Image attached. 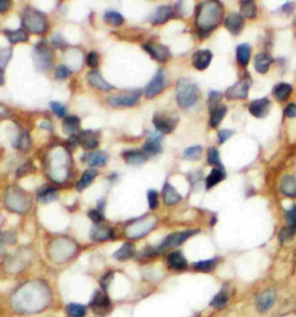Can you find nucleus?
Here are the masks:
<instances>
[{
	"instance_id": "1",
	"label": "nucleus",
	"mask_w": 296,
	"mask_h": 317,
	"mask_svg": "<svg viewBox=\"0 0 296 317\" xmlns=\"http://www.w3.org/2000/svg\"><path fill=\"white\" fill-rule=\"evenodd\" d=\"M224 19V6L219 2L199 4L195 15V25L200 34H208L215 29Z\"/></svg>"
},
{
	"instance_id": "2",
	"label": "nucleus",
	"mask_w": 296,
	"mask_h": 317,
	"mask_svg": "<svg viewBox=\"0 0 296 317\" xmlns=\"http://www.w3.org/2000/svg\"><path fill=\"white\" fill-rule=\"evenodd\" d=\"M200 96L199 87L195 82L188 79V78H181L176 85V99L178 106L183 109H189L197 103Z\"/></svg>"
},
{
	"instance_id": "3",
	"label": "nucleus",
	"mask_w": 296,
	"mask_h": 317,
	"mask_svg": "<svg viewBox=\"0 0 296 317\" xmlns=\"http://www.w3.org/2000/svg\"><path fill=\"white\" fill-rule=\"evenodd\" d=\"M4 203L8 207V210L15 212V213L23 214L27 213L29 208L32 207L33 201L29 193L22 189L17 188V186H11L5 192Z\"/></svg>"
},
{
	"instance_id": "4",
	"label": "nucleus",
	"mask_w": 296,
	"mask_h": 317,
	"mask_svg": "<svg viewBox=\"0 0 296 317\" xmlns=\"http://www.w3.org/2000/svg\"><path fill=\"white\" fill-rule=\"evenodd\" d=\"M278 301V289L273 286H267L258 290L254 297V308L257 314L266 315L273 310Z\"/></svg>"
},
{
	"instance_id": "5",
	"label": "nucleus",
	"mask_w": 296,
	"mask_h": 317,
	"mask_svg": "<svg viewBox=\"0 0 296 317\" xmlns=\"http://www.w3.org/2000/svg\"><path fill=\"white\" fill-rule=\"evenodd\" d=\"M156 226V219L152 215L140 216V218L132 220L125 227V234L129 238L137 240L147 235L151 231H153Z\"/></svg>"
},
{
	"instance_id": "6",
	"label": "nucleus",
	"mask_w": 296,
	"mask_h": 317,
	"mask_svg": "<svg viewBox=\"0 0 296 317\" xmlns=\"http://www.w3.org/2000/svg\"><path fill=\"white\" fill-rule=\"evenodd\" d=\"M22 25L23 27L30 33L42 34L44 33L47 27V21L45 15L40 11L32 7H27L22 13Z\"/></svg>"
},
{
	"instance_id": "7",
	"label": "nucleus",
	"mask_w": 296,
	"mask_h": 317,
	"mask_svg": "<svg viewBox=\"0 0 296 317\" xmlns=\"http://www.w3.org/2000/svg\"><path fill=\"white\" fill-rule=\"evenodd\" d=\"M232 297H233L232 283H230V281H225V283L221 285L220 289L212 297L210 302H208V307H210L212 310L217 312L224 311L229 307L230 301H232Z\"/></svg>"
},
{
	"instance_id": "8",
	"label": "nucleus",
	"mask_w": 296,
	"mask_h": 317,
	"mask_svg": "<svg viewBox=\"0 0 296 317\" xmlns=\"http://www.w3.org/2000/svg\"><path fill=\"white\" fill-rule=\"evenodd\" d=\"M34 65L38 71H47L52 65V51L45 42H40L33 50Z\"/></svg>"
},
{
	"instance_id": "9",
	"label": "nucleus",
	"mask_w": 296,
	"mask_h": 317,
	"mask_svg": "<svg viewBox=\"0 0 296 317\" xmlns=\"http://www.w3.org/2000/svg\"><path fill=\"white\" fill-rule=\"evenodd\" d=\"M198 233H199V229H188V231L169 234V235L165 237L158 247L160 254H162L164 253V251H167L169 249L177 248V247H180L185 241H188L190 237H192L193 235H195V234H198Z\"/></svg>"
},
{
	"instance_id": "10",
	"label": "nucleus",
	"mask_w": 296,
	"mask_h": 317,
	"mask_svg": "<svg viewBox=\"0 0 296 317\" xmlns=\"http://www.w3.org/2000/svg\"><path fill=\"white\" fill-rule=\"evenodd\" d=\"M251 77L245 75L241 80H238L236 84L229 87L226 92V97L228 100H244L248 97L249 90L251 88Z\"/></svg>"
},
{
	"instance_id": "11",
	"label": "nucleus",
	"mask_w": 296,
	"mask_h": 317,
	"mask_svg": "<svg viewBox=\"0 0 296 317\" xmlns=\"http://www.w3.org/2000/svg\"><path fill=\"white\" fill-rule=\"evenodd\" d=\"M178 123V118L175 116L168 114H155L153 117V124L158 132L161 134L171 133L176 129Z\"/></svg>"
},
{
	"instance_id": "12",
	"label": "nucleus",
	"mask_w": 296,
	"mask_h": 317,
	"mask_svg": "<svg viewBox=\"0 0 296 317\" xmlns=\"http://www.w3.org/2000/svg\"><path fill=\"white\" fill-rule=\"evenodd\" d=\"M90 308L95 314L106 315L111 308V301L106 290H96L90 301Z\"/></svg>"
},
{
	"instance_id": "13",
	"label": "nucleus",
	"mask_w": 296,
	"mask_h": 317,
	"mask_svg": "<svg viewBox=\"0 0 296 317\" xmlns=\"http://www.w3.org/2000/svg\"><path fill=\"white\" fill-rule=\"evenodd\" d=\"M161 140H162V134L161 133H150L145 144L142 146V153L147 158H152L161 153L162 146H161Z\"/></svg>"
},
{
	"instance_id": "14",
	"label": "nucleus",
	"mask_w": 296,
	"mask_h": 317,
	"mask_svg": "<svg viewBox=\"0 0 296 317\" xmlns=\"http://www.w3.org/2000/svg\"><path fill=\"white\" fill-rule=\"evenodd\" d=\"M167 264L169 269H171L174 271L177 272H183L186 271L189 269V262L184 254L180 250L171 251L170 254H168L167 256Z\"/></svg>"
},
{
	"instance_id": "15",
	"label": "nucleus",
	"mask_w": 296,
	"mask_h": 317,
	"mask_svg": "<svg viewBox=\"0 0 296 317\" xmlns=\"http://www.w3.org/2000/svg\"><path fill=\"white\" fill-rule=\"evenodd\" d=\"M222 262V257L220 256H215V257L212 258H207V259H200L197 260V262L192 263V269L194 272L198 273H205V275H208V273L214 272Z\"/></svg>"
},
{
	"instance_id": "16",
	"label": "nucleus",
	"mask_w": 296,
	"mask_h": 317,
	"mask_svg": "<svg viewBox=\"0 0 296 317\" xmlns=\"http://www.w3.org/2000/svg\"><path fill=\"white\" fill-rule=\"evenodd\" d=\"M164 85H165L164 71L163 69H159L155 77L151 80L150 84H148L146 87V90H145L146 97L152 99V97H154L155 95L160 94L163 90Z\"/></svg>"
},
{
	"instance_id": "17",
	"label": "nucleus",
	"mask_w": 296,
	"mask_h": 317,
	"mask_svg": "<svg viewBox=\"0 0 296 317\" xmlns=\"http://www.w3.org/2000/svg\"><path fill=\"white\" fill-rule=\"evenodd\" d=\"M271 110V101L267 97L258 99L249 104V112L256 118H264Z\"/></svg>"
},
{
	"instance_id": "18",
	"label": "nucleus",
	"mask_w": 296,
	"mask_h": 317,
	"mask_svg": "<svg viewBox=\"0 0 296 317\" xmlns=\"http://www.w3.org/2000/svg\"><path fill=\"white\" fill-rule=\"evenodd\" d=\"M143 49L159 62H167L171 56L168 47L163 44H160V43H146V44H143Z\"/></svg>"
},
{
	"instance_id": "19",
	"label": "nucleus",
	"mask_w": 296,
	"mask_h": 317,
	"mask_svg": "<svg viewBox=\"0 0 296 317\" xmlns=\"http://www.w3.org/2000/svg\"><path fill=\"white\" fill-rule=\"evenodd\" d=\"M139 99H140V93L133 92L131 94L114 95L109 97L108 101L112 107H132L139 102Z\"/></svg>"
},
{
	"instance_id": "20",
	"label": "nucleus",
	"mask_w": 296,
	"mask_h": 317,
	"mask_svg": "<svg viewBox=\"0 0 296 317\" xmlns=\"http://www.w3.org/2000/svg\"><path fill=\"white\" fill-rule=\"evenodd\" d=\"M76 138L78 144L86 151L95 150L98 146V139L96 138V134H95L94 131H90V130H85V131H81L79 134H76Z\"/></svg>"
},
{
	"instance_id": "21",
	"label": "nucleus",
	"mask_w": 296,
	"mask_h": 317,
	"mask_svg": "<svg viewBox=\"0 0 296 317\" xmlns=\"http://www.w3.org/2000/svg\"><path fill=\"white\" fill-rule=\"evenodd\" d=\"M90 238L95 242H102L114 238V229L106 225H96L90 229Z\"/></svg>"
},
{
	"instance_id": "22",
	"label": "nucleus",
	"mask_w": 296,
	"mask_h": 317,
	"mask_svg": "<svg viewBox=\"0 0 296 317\" xmlns=\"http://www.w3.org/2000/svg\"><path fill=\"white\" fill-rule=\"evenodd\" d=\"M213 54L210 50H198L192 56V65L199 71L206 69L212 62Z\"/></svg>"
},
{
	"instance_id": "23",
	"label": "nucleus",
	"mask_w": 296,
	"mask_h": 317,
	"mask_svg": "<svg viewBox=\"0 0 296 317\" xmlns=\"http://www.w3.org/2000/svg\"><path fill=\"white\" fill-rule=\"evenodd\" d=\"M87 79H88L89 84L91 86L95 87V88L100 89V90H102V92H110V90L114 89V86L110 85L108 81L104 80L103 77L101 76V73L96 71V69H93V71H90L88 75H87Z\"/></svg>"
},
{
	"instance_id": "24",
	"label": "nucleus",
	"mask_w": 296,
	"mask_h": 317,
	"mask_svg": "<svg viewBox=\"0 0 296 317\" xmlns=\"http://www.w3.org/2000/svg\"><path fill=\"white\" fill-rule=\"evenodd\" d=\"M225 26L233 35H238L244 27V17L239 13H232L226 19Z\"/></svg>"
},
{
	"instance_id": "25",
	"label": "nucleus",
	"mask_w": 296,
	"mask_h": 317,
	"mask_svg": "<svg viewBox=\"0 0 296 317\" xmlns=\"http://www.w3.org/2000/svg\"><path fill=\"white\" fill-rule=\"evenodd\" d=\"M162 196H163L164 204L168 206L175 205V204L180 203L182 201L181 194L178 193L177 190L174 188L170 183H168V182H165L164 185H163Z\"/></svg>"
},
{
	"instance_id": "26",
	"label": "nucleus",
	"mask_w": 296,
	"mask_h": 317,
	"mask_svg": "<svg viewBox=\"0 0 296 317\" xmlns=\"http://www.w3.org/2000/svg\"><path fill=\"white\" fill-rule=\"evenodd\" d=\"M82 160L88 163L90 167H101L106 164L108 156L106 153H103L101 151L87 152V153L82 156Z\"/></svg>"
},
{
	"instance_id": "27",
	"label": "nucleus",
	"mask_w": 296,
	"mask_h": 317,
	"mask_svg": "<svg viewBox=\"0 0 296 317\" xmlns=\"http://www.w3.org/2000/svg\"><path fill=\"white\" fill-rule=\"evenodd\" d=\"M280 190L286 197L295 198L296 197V176L286 175L282 177L281 183H280Z\"/></svg>"
},
{
	"instance_id": "28",
	"label": "nucleus",
	"mask_w": 296,
	"mask_h": 317,
	"mask_svg": "<svg viewBox=\"0 0 296 317\" xmlns=\"http://www.w3.org/2000/svg\"><path fill=\"white\" fill-rule=\"evenodd\" d=\"M174 15V11L170 6H160L158 10L154 12L152 16V23L153 25H162L167 22L169 19H171Z\"/></svg>"
},
{
	"instance_id": "29",
	"label": "nucleus",
	"mask_w": 296,
	"mask_h": 317,
	"mask_svg": "<svg viewBox=\"0 0 296 317\" xmlns=\"http://www.w3.org/2000/svg\"><path fill=\"white\" fill-rule=\"evenodd\" d=\"M37 199L43 204L55 202L57 199V189L51 185H43L37 191Z\"/></svg>"
},
{
	"instance_id": "30",
	"label": "nucleus",
	"mask_w": 296,
	"mask_h": 317,
	"mask_svg": "<svg viewBox=\"0 0 296 317\" xmlns=\"http://www.w3.org/2000/svg\"><path fill=\"white\" fill-rule=\"evenodd\" d=\"M274 62V59L269 56L268 54H265V52H262V54L257 55L255 58V68L257 72L259 73H266L268 71L269 66L271 64Z\"/></svg>"
},
{
	"instance_id": "31",
	"label": "nucleus",
	"mask_w": 296,
	"mask_h": 317,
	"mask_svg": "<svg viewBox=\"0 0 296 317\" xmlns=\"http://www.w3.org/2000/svg\"><path fill=\"white\" fill-rule=\"evenodd\" d=\"M134 255H136V247L131 242H126L112 255V257L117 260H128L132 258Z\"/></svg>"
},
{
	"instance_id": "32",
	"label": "nucleus",
	"mask_w": 296,
	"mask_h": 317,
	"mask_svg": "<svg viewBox=\"0 0 296 317\" xmlns=\"http://www.w3.org/2000/svg\"><path fill=\"white\" fill-rule=\"evenodd\" d=\"M97 174L98 173L96 169H87V170L82 174L81 179L78 181L76 189L79 191V192L84 191L87 186H89L91 183H93V181L95 180V177L97 176Z\"/></svg>"
},
{
	"instance_id": "33",
	"label": "nucleus",
	"mask_w": 296,
	"mask_h": 317,
	"mask_svg": "<svg viewBox=\"0 0 296 317\" xmlns=\"http://www.w3.org/2000/svg\"><path fill=\"white\" fill-rule=\"evenodd\" d=\"M226 177L225 168H213L210 175L206 177V189H212L221 181H224Z\"/></svg>"
},
{
	"instance_id": "34",
	"label": "nucleus",
	"mask_w": 296,
	"mask_h": 317,
	"mask_svg": "<svg viewBox=\"0 0 296 317\" xmlns=\"http://www.w3.org/2000/svg\"><path fill=\"white\" fill-rule=\"evenodd\" d=\"M123 158L126 162L133 166L142 164L147 160V156L142 153V151H125Z\"/></svg>"
},
{
	"instance_id": "35",
	"label": "nucleus",
	"mask_w": 296,
	"mask_h": 317,
	"mask_svg": "<svg viewBox=\"0 0 296 317\" xmlns=\"http://www.w3.org/2000/svg\"><path fill=\"white\" fill-rule=\"evenodd\" d=\"M80 127V118L77 116H67L65 117L63 121V130L65 133L69 136H76L78 129Z\"/></svg>"
},
{
	"instance_id": "36",
	"label": "nucleus",
	"mask_w": 296,
	"mask_h": 317,
	"mask_svg": "<svg viewBox=\"0 0 296 317\" xmlns=\"http://www.w3.org/2000/svg\"><path fill=\"white\" fill-rule=\"evenodd\" d=\"M236 55H237L238 64L243 67L248 66V64H249L250 62V56H251L250 45L248 44V43H242V44H239L237 46Z\"/></svg>"
},
{
	"instance_id": "37",
	"label": "nucleus",
	"mask_w": 296,
	"mask_h": 317,
	"mask_svg": "<svg viewBox=\"0 0 296 317\" xmlns=\"http://www.w3.org/2000/svg\"><path fill=\"white\" fill-rule=\"evenodd\" d=\"M291 92H293V88L289 84H286V82H281V84H278L273 88V95L274 97L279 101H286L287 99L290 96Z\"/></svg>"
},
{
	"instance_id": "38",
	"label": "nucleus",
	"mask_w": 296,
	"mask_h": 317,
	"mask_svg": "<svg viewBox=\"0 0 296 317\" xmlns=\"http://www.w3.org/2000/svg\"><path fill=\"white\" fill-rule=\"evenodd\" d=\"M226 114H227V107L224 106V104H220L219 107L215 108L213 111H211V118H210L211 128L215 129L219 127L222 119L225 118Z\"/></svg>"
},
{
	"instance_id": "39",
	"label": "nucleus",
	"mask_w": 296,
	"mask_h": 317,
	"mask_svg": "<svg viewBox=\"0 0 296 317\" xmlns=\"http://www.w3.org/2000/svg\"><path fill=\"white\" fill-rule=\"evenodd\" d=\"M5 34L12 44H16V43L21 42H27L28 41V34L24 32L23 29H17V30H5Z\"/></svg>"
},
{
	"instance_id": "40",
	"label": "nucleus",
	"mask_w": 296,
	"mask_h": 317,
	"mask_svg": "<svg viewBox=\"0 0 296 317\" xmlns=\"http://www.w3.org/2000/svg\"><path fill=\"white\" fill-rule=\"evenodd\" d=\"M241 15L248 19H254L257 15V5L252 0H243L241 2Z\"/></svg>"
},
{
	"instance_id": "41",
	"label": "nucleus",
	"mask_w": 296,
	"mask_h": 317,
	"mask_svg": "<svg viewBox=\"0 0 296 317\" xmlns=\"http://www.w3.org/2000/svg\"><path fill=\"white\" fill-rule=\"evenodd\" d=\"M104 21L108 25H111V26H115V27H118V26H120L121 23L124 22V17L123 15L120 14V13L116 12V11H108L104 13V16H103Z\"/></svg>"
},
{
	"instance_id": "42",
	"label": "nucleus",
	"mask_w": 296,
	"mask_h": 317,
	"mask_svg": "<svg viewBox=\"0 0 296 317\" xmlns=\"http://www.w3.org/2000/svg\"><path fill=\"white\" fill-rule=\"evenodd\" d=\"M69 317H85L87 308L81 303H69L66 308Z\"/></svg>"
},
{
	"instance_id": "43",
	"label": "nucleus",
	"mask_w": 296,
	"mask_h": 317,
	"mask_svg": "<svg viewBox=\"0 0 296 317\" xmlns=\"http://www.w3.org/2000/svg\"><path fill=\"white\" fill-rule=\"evenodd\" d=\"M207 161L211 166L215 168H225L224 164H222L220 160V154L219 151H217L215 147H210L207 152Z\"/></svg>"
},
{
	"instance_id": "44",
	"label": "nucleus",
	"mask_w": 296,
	"mask_h": 317,
	"mask_svg": "<svg viewBox=\"0 0 296 317\" xmlns=\"http://www.w3.org/2000/svg\"><path fill=\"white\" fill-rule=\"evenodd\" d=\"M222 96H224L222 93L216 92V90H211L210 94H208V101H207L208 109H210V111H213L215 108L220 106Z\"/></svg>"
},
{
	"instance_id": "45",
	"label": "nucleus",
	"mask_w": 296,
	"mask_h": 317,
	"mask_svg": "<svg viewBox=\"0 0 296 317\" xmlns=\"http://www.w3.org/2000/svg\"><path fill=\"white\" fill-rule=\"evenodd\" d=\"M202 153H203L202 146H192L184 151L183 156H184V159L186 160H198L200 159V156H202Z\"/></svg>"
},
{
	"instance_id": "46",
	"label": "nucleus",
	"mask_w": 296,
	"mask_h": 317,
	"mask_svg": "<svg viewBox=\"0 0 296 317\" xmlns=\"http://www.w3.org/2000/svg\"><path fill=\"white\" fill-rule=\"evenodd\" d=\"M12 55H13V51L11 47H6V49L0 50V71L4 72V69L6 68L7 64L10 63Z\"/></svg>"
},
{
	"instance_id": "47",
	"label": "nucleus",
	"mask_w": 296,
	"mask_h": 317,
	"mask_svg": "<svg viewBox=\"0 0 296 317\" xmlns=\"http://www.w3.org/2000/svg\"><path fill=\"white\" fill-rule=\"evenodd\" d=\"M295 236H296V232L286 226V227L282 228L279 233V241L281 245H284V243H287L293 240Z\"/></svg>"
},
{
	"instance_id": "48",
	"label": "nucleus",
	"mask_w": 296,
	"mask_h": 317,
	"mask_svg": "<svg viewBox=\"0 0 296 317\" xmlns=\"http://www.w3.org/2000/svg\"><path fill=\"white\" fill-rule=\"evenodd\" d=\"M13 146H15L16 149L20 150H27L30 146V139L27 132H22L17 138V140L15 141V144H13Z\"/></svg>"
},
{
	"instance_id": "49",
	"label": "nucleus",
	"mask_w": 296,
	"mask_h": 317,
	"mask_svg": "<svg viewBox=\"0 0 296 317\" xmlns=\"http://www.w3.org/2000/svg\"><path fill=\"white\" fill-rule=\"evenodd\" d=\"M147 198H148V205L152 210H155L159 206V193L158 191L155 190H148L147 192Z\"/></svg>"
},
{
	"instance_id": "50",
	"label": "nucleus",
	"mask_w": 296,
	"mask_h": 317,
	"mask_svg": "<svg viewBox=\"0 0 296 317\" xmlns=\"http://www.w3.org/2000/svg\"><path fill=\"white\" fill-rule=\"evenodd\" d=\"M71 75L72 71L67 66H65V65H60V66H58L57 69H56V78H57L58 80L66 79V78H68Z\"/></svg>"
},
{
	"instance_id": "51",
	"label": "nucleus",
	"mask_w": 296,
	"mask_h": 317,
	"mask_svg": "<svg viewBox=\"0 0 296 317\" xmlns=\"http://www.w3.org/2000/svg\"><path fill=\"white\" fill-rule=\"evenodd\" d=\"M286 220H287V227H289L296 232V212L294 208L286 212Z\"/></svg>"
},
{
	"instance_id": "52",
	"label": "nucleus",
	"mask_w": 296,
	"mask_h": 317,
	"mask_svg": "<svg viewBox=\"0 0 296 317\" xmlns=\"http://www.w3.org/2000/svg\"><path fill=\"white\" fill-rule=\"evenodd\" d=\"M50 107L52 111H54L58 117H65V115H66V108H65V106H63L62 103L52 101L50 102Z\"/></svg>"
},
{
	"instance_id": "53",
	"label": "nucleus",
	"mask_w": 296,
	"mask_h": 317,
	"mask_svg": "<svg viewBox=\"0 0 296 317\" xmlns=\"http://www.w3.org/2000/svg\"><path fill=\"white\" fill-rule=\"evenodd\" d=\"M51 43L57 47H65L67 44L66 41H65V38L63 37V35L60 33L54 34V36L51 37Z\"/></svg>"
},
{
	"instance_id": "54",
	"label": "nucleus",
	"mask_w": 296,
	"mask_h": 317,
	"mask_svg": "<svg viewBox=\"0 0 296 317\" xmlns=\"http://www.w3.org/2000/svg\"><path fill=\"white\" fill-rule=\"evenodd\" d=\"M86 62L89 67H96L98 65V55L95 51L89 52L88 56H87Z\"/></svg>"
},
{
	"instance_id": "55",
	"label": "nucleus",
	"mask_w": 296,
	"mask_h": 317,
	"mask_svg": "<svg viewBox=\"0 0 296 317\" xmlns=\"http://www.w3.org/2000/svg\"><path fill=\"white\" fill-rule=\"evenodd\" d=\"M88 216H89V219L93 221L94 224H96V225L101 224L102 221H103V219H104L103 214L98 210H91V211H89Z\"/></svg>"
},
{
	"instance_id": "56",
	"label": "nucleus",
	"mask_w": 296,
	"mask_h": 317,
	"mask_svg": "<svg viewBox=\"0 0 296 317\" xmlns=\"http://www.w3.org/2000/svg\"><path fill=\"white\" fill-rule=\"evenodd\" d=\"M112 277H114V273H112V272H108V273H106V275L102 277L101 286H102V289L103 290H107L108 289L109 285H110L111 280H112Z\"/></svg>"
},
{
	"instance_id": "57",
	"label": "nucleus",
	"mask_w": 296,
	"mask_h": 317,
	"mask_svg": "<svg viewBox=\"0 0 296 317\" xmlns=\"http://www.w3.org/2000/svg\"><path fill=\"white\" fill-rule=\"evenodd\" d=\"M233 136V131L230 130H221V131L217 133V138H219L220 144H224L228 140V139Z\"/></svg>"
},
{
	"instance_id": "58",
	"label": "nucleus",
	"mask_w": 296,
	"mask_h": 317,
	"mask_svg": "<svg viewBox=\"0 0 296 317\" xmlns=\"http://www.w3.org/2000/svg\"><path fill=\"white\" fill-rule=\"evenodd\" d=\"M285 116L288 118H295L296 117V103H289L285 109Z\"/></svg>"
},
{
	"instance_id": "59",
	"label": "nucleus",
	"mask_w": 296,
	"mask_h": 317,
	"mask_svg": "<svg viewBox=\"0 0 296 317\" xmlns=\"http://www.w3.org/2000/svg\"><path fill=\"white\" fill-rule=\"evenodd\" d=\"M10 115L11 111L8 110L5 106H2V104H0V118H6V117H8Z\"/></svg>"
},
{
	"instance_id": "60",
	"label": "nucleus",
	"mask_w": 296,
	"mask_h": 317,
	"mask_svg": "<svg viewBox=\"0 0 296 317\" xmlns=\"http://www.w3.org/2000/svg\"><path fill=\"white\" fill-rule=\"evenodd\" d=\"M11 6V2H7V0H0V13L7 11Z\"/></svg>"
},
{
	"instance_id": "61",
	"label": "nucleus",
	"mask_w": 296,
	"mask_h": 317,
	"mask_svg": "<svg viewBox=\"0 0 296 317\" xmlns=\"http://www.w3.org/2000/svg\"><path fill=\"white\" fill-rule=\"evenodd\" d=\"M5 84V78H4V73L3 71H0V86Z\"/></svg>"
},
{
	"instance_id": "62",
	"label": "nucleus",
	"mask_w": 296,
	"mask_h": 317,
	"mask_svg": "<svg viewBox=\"0 0 296 317\" xmlns=\"http://www.w3.org/2000/svg\"><path fill=\"white\" fill-rule=\"evenodd\" d=\"M97 207L100 208V210H102V208L104 207V199H101V201L97 202Z\"/></svg>"
},
{
	"instance_id": "63",
	"label": "nucleus",
	"mask_w": 296,
	"mask_h": 317,
	"mask_svg": "<svg viewBox=\"0 0 296 317\" xmlns=\"http://www.w3.org/2000/svg\"><path fill=\"white\" fill-rule=\"evenodd\" d=\"M293 208H294V211H295V212H296V206H294V207H293Z\"/></svg>"
},
{
	"instance_id": "64",
	"label": "nucleus",
	"mask_w": 296,
	"mask_h": 317,
	"mask_svg": "<svg viewBox=\"0 0 296 317\" xmlns=\"http://www.w3.org/2000/svg\"><path fill=\"white\" fill-rule=\"evenodd\" d=\"M0 242H2V236H0Z\"/></svg>"
}]
</instances>
